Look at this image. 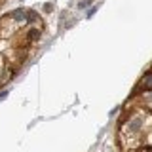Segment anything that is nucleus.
Listing matches in <instances>:
<instances>
[{
  "label": "nucleus",
  "mask_w": 152,
  "mask_h": 152,
  "mask_svg": "<svg viewBox=\"0 0 152 152\" xmlns=\"http://www.w3.org/2000/svg\"><path fill=\"white\" fill-rule=\"evenodd\" d=\"M6 95H8V91H2L0 93V99H6Z\"/></svg>",
  "instance_id": "obj_1"
}]
</instances>
